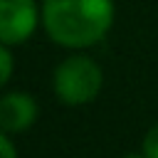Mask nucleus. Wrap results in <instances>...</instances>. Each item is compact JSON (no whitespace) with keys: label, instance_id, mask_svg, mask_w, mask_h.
Masks as SVG:
<instances>
[{"label":"nucleus","instance_id":"39448f33","mask_svg":"<svg viewBox=\"0 0 158 158\" xmlns=\"http://www.w3.org/2000/svg\"><path fill=\"white\" fill-rule=\"evenodd\" d=\"M10 77H12V54L0 42V86H5Z\"/></svg>","mask_w":158,"mask_h":158},{"label":"nucleus","instance_id":"6e6552de","mask_svg":"<svg viewBox=\"0 0 158 158\" xmlns=\"http://www.w3.org/2000/svg\"><path fill=\"white\" fill-rule=\"evenodd\" d=\"M123 158H146V156H138V153H128V156H123Z\"/></svg>","mask_w":158,"mask_h":158},{"label":"nucleus","instance_id":"7ed1b4c3","mask_svg":"<svg viewBox=\"0 0 158 158\" xmlns=\"http://www.w3.org/2000/svg\"><path fill=\"white\" fill-rule=\"evenodd\" d=\"M37 27L35 0H0V42L20 44L30 40Z\"/></svg>","mask_w":158,"mask_h":158},{"label":"nucleus","instance_id":"423d86ee","mask_svg":"<svg viewBox=\"0 0 158 158\" xmlns=\"http://www.w3.org/2000/svg\"><path fill=\"white\" fill-rule=\"evenodd\" d=\"M143 156L146 158H158V123L143 138Z\"/></svg>","mask_w":158,"mask_h":158},{"label":"nucleus","instance_id":"0eeeda50","mask_svg":"<svg viewBox=\"0 0 158 158\" xmlns=\"http://www.w3.org/2000/svg\"><path fill=\"white\" fill-rule=\"evenodd\" d=\"M0 158H17V151H15L12 141L5 136L2 128H0Z\"/></svg>","mask_w":158,"mask_h":158},{"label":"nucleus","instance_id":"20e7f679","mask_svg":"<svg viewBox=\"0 0 158 158\" xmlns=\"http://www.w3.org/2000/svg\"><path fill=\"white\" fill-rule=\"evenodd\" d=\"M37 118V101L25 91H10L0 99V128L5 133H20Z\"/></svg>","mask_w":158,"mask_h":158},{"label":"nucleus","instance_id":"f03ea898","mask_svg":"<svg viewBox=\"0 0 158 158\" xmlns=\"http://www.w3.org/2000/svg\"><path fill=\"white\" fill-rule=\"evenodd\" d=\"M101 67L84 54L67 57L54 69V94L67 106H81L96 99L101 91Z\"/></svg>","mask_w":158,"mask_h":158},{"label":"nucleus","instance_id":"f257e3e1","mask_svg":"<svg viewBox=\"0 0 158 158\" xmlns=\"http://www.w3.org/2000/svg\"><path fill=\"white\" fill-rule=\"evenodd\" d=\"M42 25L62 47H91L114 25V0H44Z\"/></svg>","mask_w":158,"mask_h":158}]
</instances>
